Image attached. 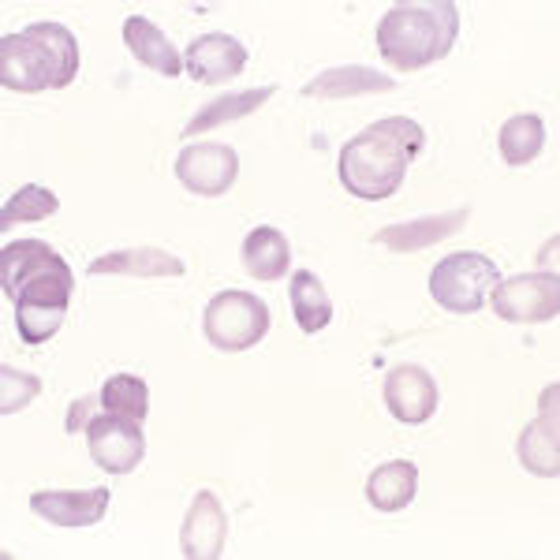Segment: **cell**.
Listing matches in <instances>:
<instances>
[{
    "instance_id": "obj_1",
    "label": "cell",
    "mask_w": 560,
    "mask_h": 560,
    "mask_svg": "<svg viewBox=\"0 0 560 560\" xmlns=\"http://www.w3.org/2000/svg\"><path fill=\"white\" fill-rule=\"evenodd\" d=\"M0 288L15 303V329L31 348L57 337L68 318L75 277L49 243L12 240L0 250Z\"/></svg>"
},
{
    "instance_id": "obj_19",
    "label": "cell",
    "mask_w": 560,
    "mask_h": 560,
    "mask_svg": "<svg viewBox=\"0 0 560 560\" xmlns=\"http://www.w3.org/2000/svg\"><path fill=\"white\" fill-rule=\"evenodd\" d=\"M243 266L255 280H280L292 266V247H288L284 232L269 229V224H258V229L247 232L243 240Z\"/></svg>"
},
{
    "instance_id": "obj_27",
    "label": "cell",
    "mask_w": 560,
    "mask_h": 560,
    "mask_svg": "<svg viewBox=\"0 0 560 560\" xmlns=\"http://www.w3.org/2000/svg\"><path fill=\"white\" fill-rule=\"evenodd\" d=\"M38 393H42V377L23 374V370H12V366H0V415L23 411Z\"/></svg>"
},
{
    "instance_id": "obj_14",
    "label": "cell",
    "mask_w": 560,
    "mask_h": 560,
    "mask_svg": "<svg viewBox=\"0 0 560 560\" xmlns=\"http://www.w3.org/2000/svg\"><path fill=\"white\" fill-rule=\"evenodd\" d=\"M108 490H42L31 497L34 516H42L52 527H94V523L105 520L108 512Z\"/></svg>"
},
{
    "instance_id": "obj_13",
    "label": "cell",
    "mask_w": 560,
    "mask_h": 560,
    "mask_svg": "<svg viewBox=\"0 0 560 560\" xmlns=\"http://www.w3.org/2000/svg\"><path fill=\"white\" fill-rule=\"evenodd\" d=\"M224 535H229V516H224L221 501L210 490H202L187 509L179 553L187 560H217L224 553Z\"/></svg>"
},
{
    "instance_id": "obj_12",
    "label": "cell",
    "mask_w": 560,
    "mask_h": 560,
    "mask_svg": "<svg viewBox=\"0 0 560 560\" xmlns=\"http://www.w3.org/2000/svg\"><path fill=\"white\" fill-rule=\"evenodd\" d=\"M247 68V49L232 34H202L187 45L184 71L202 86H221Z\"/></svg>"
},
{
    "instance_id": "obj_5",
    "label": "cell",
    "mask_w": 560,
    "mask_h": 560,
    "mask_svg": "<svg viewBox=\"0 0 560 560\" xmlns=\"http://www.w3.org/2000/svg\"><path fill=\"white\" fill-rule=\"evenodd\" d=\"M206 337L221 351H247L266 340L269 332V306L250 292H221L206 306Z\"/></svg>"
},
{
    "instance_id": "obj_24",
    "label": "cell",
    "mask_w": 560,
    "mask_h": 560,
    "mask_svg": "<svg viewBox=\"0 0 560 560\" xmlns=\"http://www.w3.org/2000/svg\"><path fill=\"white\" fill-rule=\"evenodd\" d=\"M497 147H501V158L509 165H530L538 158L541 147H546V124L538 116L523 113V116H512V120L501 124L497 131Z\"/></svg>"
},
{
    "instance_id": "obj_17",
    "label": "cell",
    "mask_w": 560,
    "mask_h": 560,
    "mask_svg": "<svg viewBox=\"0 0 560 560\" xmlns=\"http://www.w3.org/2000/svg\"><path fill=\"white\" fill-rule=\"evenodd\" d=\"M116 273H128V277H184L187 266L168 250L158 247H131V250H113L105 258L90 261V277H116Z\"/></svg>"
},
{
    "instance_id": "obj_25",
    "label": "cell",
    "mask_w": 560,
    "mask_h": 560,
    "mask_svg": "<svg viewBox=\"0 0 560 560\" xmlns=\"http://www.w3.org/2000/svg\"><path fill=\"white\" fill-rule=\"evenodd\" d=\"M102 411L108 415H124V419L142 422L150 411V388L142 377L131 374H116L102 385Z\"/></svg>"
},
{
    "instance_id": "obj_8",
    "label": "cell",
    "mask_w": 560,
    "mask_h": 560,
    "mask_svg": "<svg viewBox=\"0 0 560 560\" xmlns=\"http://www.w3.org/2000/svg\"><path fill=\"white\" fill-rule=\"evenodd\" d=\"M236 176H240V158L224 142H191L176 158V179L191 195L221 198L236 184Z\"/></svg>"
},
{
    "instance_id": "obj_10",
    "label": "cell",
    "mask_w": 560,
    "mask_h": 560,
    "mask_svg": "<svg viewBox=\"0 0 560 560\" xmlns=\"http://www.w3.org/2000/svg\"><path fill=\"white\" fill-rule=\"evenodd\" d=\"M385 408L404 427H422L438 411V382L422 366H396L385 377Z\"/></svg>"
},
{
    "instance_id": "obj_26",
    "label": "cell",
    "mask_w": 560,
    "mask_h": 560,
    "mask_svg": "<svg viewBox=\"0 0 560 560\" xmlns=\"http://www.w3.org/2000/svg\"><path fill=\"white\" fill-rule=\"evenodd\" d=\"M60 210V198L49 191V187H38V184H26L20 187L12 198L4 202L0 210V229H12V224H31V221H45Z\"/></svg>"
},
{
    "instance_id": "obj_7",
    "label": "cell",
    "mask_w": 560,
    "mask_h": 560,
    "mask_svg": "<svg viewBox=\"0 0 560 560\" xmlns=\"http://www.w3.org/2000/svg\"><path fill=\"white\" fill-rule=\"evenodd\" d=\"M90 459L108 475H131L147 456V438H142L139 422L124 419V415H94L86 427Z\"/></svg>"
},
{
    "instance_id": "obj_22",
    "label": "cell",
    "mask_w": 560,
    "mask_h": 560,
    "mask_svg": "<svg viewBox=\"0 0 560 560\" xmlns=\"http://www.w3.org/2000/svg\"><path fill=\"white\" fill-rule=\"evenodd\" d=\"M273 97V86H258V90H240V94H221L217 102H210L202 108V113L191 116V124L184 128V135L191 139V135H202V131H217L224 128V124H236L243 116L258 113L261 105Z\"/></svg>"
},
{
    "instance_id": "obj_28",
    "label": "cell",
    "mask_w": 560,
    "mask_h": 560,
    "mask_svg": "<svg viewBox=\"0 0 560 560\" xmlns=\"http://www.w3.org/2000/svg\"><path fill=\"white\" fill-rule=\"evenodd\" d=\"M97 408H102V396H83V400L71 404V411H68V433L86 430L90 419L97 415Z\"/></svg>"
},
{
    "instance_id": "obj_23",
    "label": "cell",
    "mask_w": 560,
    "mask_h": 560,
    "mask_svg": "<svg viewBox=\"0 0 560 560\" xmlns=\"http://www.w3.org/2000/svg\"><path fill=\"white\" fill-rule=\"evenodd\" d=\"M288 300H292V314H295V325L303 332H322L325 325L332 322V303H329V292L311 269H300L288 284Z\"/></svg>"
},
{
    "instance_id": "obj_21",
    "label": "cell",
    "mask_w": 560,
    "mask_h": 560,
    "mask_svg": "<svg viewBox=\"0 0 560 560\" xmlns=\"http://www.w3.org/2000/svg\"><path fill=\"white\" fill-rule=\"evenodd\" d=\"M26 34L42 45L45 60H49L52 90H65V86L75 83V75H79V42H75V34H71L68 26H60V23H31V26H26Z\"/></svg>"
},
{
    "instance_id": "obj_20",
    "label": "cell",
    "mask_w": 560,
    "mask_h": 560,
    "mask_svg": "<svg viewBox=\"0 0 560 560\" xmlns=\"http://www.w3.org/2000/svg\"><path fill=\"white\" fill-rule=\"evenodd\" d=\"M415 490H419V467L408 464V459H393V464L377 467V471L366 478V501L374 504L377 512L408 509L415 501Z\"/></svg>"
},
{
    "instance_id": "obj_15",
    "label": "cell",
    "mask_w": 560,
    "mask_h": 560,
    "mask_svg": "<svg viewBox=\"0 0 560 560\" xmlns=\"http://www.w3.org/2000/svg\"><path fill=\"white\" fill-rule=\"evenodd\" d=\"M396 90V79L382 75L374 68L363 65H348V68H329L322 71L318 79L303 86V97H314V102H340V97H366V94H388Z\"/></svg>"
},
{
    "instance_id": "obj_16",
    "label": "cell",
    "mask_w": 560,
    "mask_h": 560,
    "mask_svg": "<svg viewBox=\"0 0 560 560\" xmlns=\"http://www.w3.org/2000/svg\"><path fill=\"white\" fill-rule=\"evenodd\" d=\"M124 45L135 52V60L139 65H147L150 71H158V75L165 79H179L184 75V60H179L176 45L161 34L158 23H150L147 15H131L128 23H124Z\"/></svg>"
},
{
    "instance_id": "obj_11",
    "label": "cell",
    "mask_w": 560,
    "mask_h": 560,
    "mask_svg": "<svg viewBox=\"0 0 560 560\" xmlns=\"http://www.w3.org/2000/svg\"><path fill=\"white\" fill-rule=\"evenodd\" d=\"M0 83H4V90H20V94L52 90L49 60H45L42 45L26 31L0 38Z\"/></svg>"
},
{
    "instance_id": "obj_2",
    "label": "cell",
    "mask_w": 560,
    "mask_h": 560,
    "mask_svg": "<svg viewBox=\"0 0 560 560\" xmlns=\"http://www.w3.org/2000/svg\"><path fill=\"white\" fill-rule=\"evenodd\" d=\"M422 142H427V131L408 116H385V120L370 124L340 150V184L355 198L382 202L400 191L411 161L422 153Z\"/></svg>"
},
{
    "instance_id": "obj_18",
    "label": "cell",
    "mask_w": 560,
    "mask_h": 560,
    "mask_svg": "<svg viewBox=\"0 0 560 560\" xmlns=\"http://www.w3.org/2000/svg\"><path fill=\"white\" fill-rule=\"evenodd\" d=\"M467 224V210L445 213V217H419V221H404V224H388V229L377 232V243L388 250H400V255H411V250H422L430 243L448 240L453 232H459Z\"/></svg>"
},
{
    "instance_id": "obj_4",
    "label": "cell",
    "mask_w": 560,
    "mask_h": 560,
    "mask_svg": "<svg viewBox=\"0 0 560 560\" xmlns=\"http://www.w3.org/2000/svg\"><path fill=\"white\" fill-rule=\"evenodd\" d=\"M497 280H501V269H497V261L490 255L459 250V255H448L433 266L430 295L448 314H475L490 300Z\"/></svg>"
},
{
    "instance_id": "obj_3",
    "label": "cell",
    "mask_w": 560,
    "mask_h": 560,
    "mask_svg": "<svg viewBox=\"0 0 560 560\" xmlns=\"http://www.w3.org/2000/svg\"><path fill=\"white\" fill-rule=\"evenodd\" d=\"M459 34L453 0L433 4H393L377 23V49L396 71H422L448 57Z\"/></svg>"
},
{
    "instance_id": "obj_9",
    "label": "cell",
    "mask_w": 560,
    "mask_h": 560,
    "mask_svg": "<svg viewBox=\"0 0 560 560\" xmlns=\"http://www.w3.org/2000/svg\"><path fill=\"white\" fill-rule=\"evenodd\" d=\"M557 396L560 385L553 382L541 393V411L527 430L520 433V464L538 478H557L560 475V419H557Z\"/></svg>"
},
{
    "instance_id": "obj_6",
    "label": "cell",
    "mask_w": 560,
    "mask_h": 560,
    "mask_svg": "<svg viewBox=\"0 0 560 560\" xmlns=\"http://www.w3.org/2000/svg\"><path fill=\"white\" fill-rule=\"evenodd\" d=\"M493 314L501 322L516 325L553 322L560 314V280L553 273H520L509 280H497Z\"/></svg>"
}]
</instances>
